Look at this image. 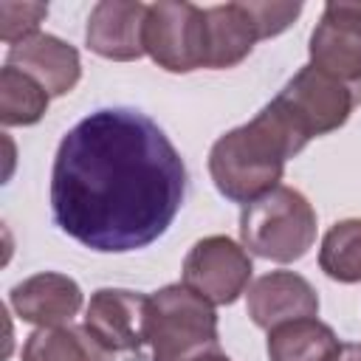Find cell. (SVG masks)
Instances as JSON below:
<instances>
[{"label": "cell", "mask_w": 361, "mask_h": 361, "mask_svg": "<svg viewBox=\"0 0 361 361\" xmlns=\"http://www.w3.org/2000/svg\"><path fill=\"white\" fill-rule=\"evenodd\" d=\"M48 90L28 73L6 65L0 71V121L3 127H31L48 110Z\"/></svg>", "instance_id": "obj_17"}, {"label": "cell", "mask_w": 361, "mask_h": 361, "mask_svg": "<svg viewBox=\"0 0 361 361\" xmlns=\"http://www.w3.org/2000/svg\"><path fill=\"white\" fill-rule=\"evenodd\" d=\"M20 361H116L85 324H59V327H37L20 353Z\"/></svg>", "instance_id": "obj_15"}, {"label": "cell", "mask_w": 361, "mask_h": 361, "mask_svg": "<svg viewBox=\"0 0 361 361\" xmlns=\"http://www.w3.org/2000/svg\"><path fill=\"white\" fill-rule=\"evenodd\" d=\"M82 299L85 296L76 279L56 271L34 274L8 290V305L14 307V313L37 327L71 324V319L82 307Z\"/></svg>", "instance_id": "obj_12"}, {"label": "cell", "mask_w": 361, "mask_h": 361, "mask_svg": "<svg viewBox=\"0 0 361 361\" xmlns=\"http://www.w3.org/2000/svg\"><path fill=\"white\" fill-rule=\"evenodd\" d=\"M147 6L138 0H102L93 6L85 28V42L93 54L116 62L141 59Z\"/></svg>", "instance_id": "obj_10"}, {"label": "cell", "mask_w": 361, "mask_h": 361, "mask_svg": "<svg viewBox=\"0 0 361 361\" xmlns=\"http://www.w3.org/2000/svg\"><path fill=\"white\" fill-rule=\"evenodd\" d=\"M248 8L257 20L259 39H271L282 34L302 14V3H251L248 0Z\"/></svg>", "instance_id": "obj_20"}, {"label": "cell", "mask_w": 361, "mask_h": 361, "mask_svg": "<svg viewBox=\"0 0 361 361\" xmlns=\"http://www.w3.org/2000/svg\"><path fill=\"white\" fill-rule=\"evenodd\" d=\"M274 102L310 141L316 135H327L344 127L353 107L361 104V96L330 73L305 65L285 82Z\"/></svg>", "instance_id": "obj_6"}, {"label": "cell", "mask_w": 361, "mask_h": 361, "mask_svg": "<svg viewBox=\"0 0 361 361\" xmlns=\"http://www.w3.org/2000/svg\"><path fill=\"white\" fill-rule=\"evenodd\" d=\"M186 164L141 110L102 107L59 141L51 169L54 223L102 254L155 243L186 197Z\"/></svg>", "instance_id": "obj_1"}, {"label": "cell", "mask_w": 361, "mask_h": 361, "mask_svg": "<svg viewBox=\"0 0 361 361\" xmlns=\"http://www.w3.org/2000/svg\"><path fill=\"white\" fill-rule=\"evenodd\" d=\"M333 361H361V344H341Z\"/></svg>", "instance_id": "obj_21"}, {"label": "cell", "mask_w": 361, "mask_h": 361, "mask_svg": "<svg viewBox=\"0 0 361 361\" xmlns=\"http://www.w3.org/2000/svg\"><path fill=\"white\" fill-rule=\"evenodd\" d=\"M257 42L259 28L248 3H223L206 8V68H234L251 54Z\"/></svg>", "instance_id": "obj_14"}, {"label": "cell", "mask_w": 361, "mask_h": 361, "mask_svg": "<svg viewBox=\"0 0 361 361\" xmlns=\"http://www.w3.org/2000/svg\"><path fill=\"white\" fill-rule=\"evenodd\" d=\"M243 245L271 262H296L316 243V212L293 186H276L240 212Z\"/></svg>", "instance_id": "obj_4"}, {"label": "cell", "mask_w": 361, "mask_h": 361, "mask_svg": "<svg viewBox=\"0 0 361 361\" xmlns=\"http://www.w3.org/2000/svg\"><path fill=\"white\" fill-rule=\"evenodd\" d=\"M341 341L330 324L316 316L282 322L268 330V358L271 361H333Z\"/></svg>", "instance_id": "obj_16"}, {"label": "cell", "mask_w": 361, "mask_h": 361, "mask_svg": "<svg viewBox=\"0 0 361 361\" xmlns=\"http://www.w3.org/2000/svg\"><path fill=\"white\" fill-rule=\"evenodd\" d=\"M149 296L124 288H99L85 310V327L110 350L144 361Z\"/></svg>", "instance_id": "obj_9"}, {"label": "cell", "mask_w": 361, "mask_h": 361, "mask_svg": "<svg viewBox=\"0 0 361 361\" xmlns=\"http://www.w3.org/2000/svg\"><path fill=\"white\" fill-rule=\"evenodd\" d=\"M310 65L361 96V0H330L310 34Z\"/></svg>", "instance_id": "obj_8"}, {"label": "cell", "mask_w": 361, "mask_h": 361, "mask_svg": "<svg viewBox=\"0 0 361 361\" xmlns=\"http://www.w3.org/2000/svg\"><path fill=\"white\" fill-rule=\"evenodd\" d=\"M6 65L37 79L48 90V96H65L82 79L79 51L71 42H65L54 34H45V31L11 45Z\"/></svg>", "instance_id": "obj_13"}, {"label": "cell", "mask_w": 361, "mask_h": 361, "mask_svg": "<svg viewBox=\"0 0 361 361\" xmlns=\"http://www.w3.org/2000/svg\"><path fill=\"white\" fill-rule=\"evenodd\" d=\"M319 268L336 282H361V217H347L327 228L319 248Z\"/></svg>", "instance_id": "obj_18"}, {"label": "cell", "mask_w": 361, "mask_h": 361, "mask_svg": "<svg viewBox=\"0 0 361 361\" xmlns=\"http://www.w3.org/2000/svg\"><path fill=\"white\" fill-rule=\"evenodd\" d=\"M147 344L152 361H231L220 347L214 305L183 282L149 296Z\"/></svg>", "instance_id": "obj_3"}, {"label": "cell", "mask_w": 361, "mask_h": 361, "mask_svg": "<svg viewBox=\"0 0 361 361\" xmlns=\"http://www.w3.org/2000/svg\"><path fill=\"white\" fill-rule=\"evenodd\" d=\"M305 147L307 138L271 99L251 121L223 133L212 144L209 175L223 197L245 206L276 189L285 161Z\"/></svg>", "instance_id": "obj_2"}, {"label": "cell", "mask_w": 361, "mask_h": 361, "mask_svg": "<svg viewBox=\"0 0 361 361\" xmlns=\"http://www.w3.org/2000/svg\"><path fill=\"white\" fill-rule=\"evenodd\" d=\"M144 51L169 73L206 68V8L183 0H158L147 6Z\"/></svg>", "instance_id": "obj_5"}, {"label": "cell", "mask_w": 361, "mask_h": 361, "mask_svg": "<svg viewBox=\"0 0 361 361\" xmlns=\"http://www.w3.org/2000/svg\"><path fill=\"white\" fill-rule=\"evenodd\" d=\"M248 316L257 327L274 330L282 322L319 316L316 288L293 271H271L248 285Z\"/></svg>", "instance_id": "obj_11"}, {"label": "cell", "mask_w": 361, "mask_h": 361, "mask_svg": "<svg viewBox=\"0 0 361 361\" xmlns=\"http://www.w3.org/2000/svg\"><path fill=\"white\" fill-rule=\"evenodd\" d=\"M254 274V262L245 245L226 234L197 240L183 259V285L200 293L212 305H234Z\"/></svg>", "instance_id": "obj_7"}, {"label": "cell", "mask_w": 361, "mask_h": 361, "mask_svg": "<svg viewBox=\"0 0 361 361\" xmlns=\"http://www.w3.org/2000/svg\"><path fill=\"white\" fill-rule=\"evenodd\" d=\"M48 17L45 3H0V37L6 45H17L34 34H39V23Z\"/></svg>", "instance_id": "obj_19"}]
</instances>
